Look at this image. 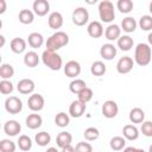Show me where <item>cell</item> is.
<instances>
[{
	"label": "cell",
	"mask_w": 152,
	"mask_h": 152,
	"mask_svg": "<svg viewBox=\"0 0 152 152\" xmlns=\"http://www.w3.org/2000/svg\"><path fill=\"white\" fill-rule=\"evenodd\" d=\"M152 57V51L148 44L139 43L134 50V62L140 66H146L150 64Z\"/></svg>",
	"instance_id": "1"
},
{
	"label": "cell",
	"mask_w": 152,
	"mask_h": 152,
	"mask_svg": "<svg viewBox=\"0 0 152 152\" xmlns=\"http://www.w3.org/2000/svg\"><path fill=\"white\" fill-rule=\"evenodd\" d=\"M69 43V36L63 31H57L51 34L46 40V50L57 51Z\"/></svg>",
	"instance_id": "2"
},
{
	"label": "cell",
	"mask_w": 152,
	"mask_h": 152,
	"mask_svg": "<svg viewBox=\"0 0 152 152\" xmlns=\"http://www.w3.org/2000/svg\"><path fill=\"white\" fill-rule=\"evenodd\" d=\"M42 62L44 63L45 66H48L49 69H51L53 71L59 70L63 64L62 57L58 53H56L55 51H50V50H45L42 53Z\"/></svg>",
	"instance_id": "3"
},
{
	"label": "cell",
	"mask_w": 152,
	"mask_h": 152,
	"mask_svg": "<svg viewBox=\"0 0 152 152\" xmlns=\"http://www.w3.org/2000/svg\"><path fill=\"white\" fill-rule=\"evenodd\" d=\"M99 15L101 21L103 23H112L115 18L114 5L109 0H103L99 4Z\"/></svg>",
	"instance_id": "4"
},
{
	"label": "cell",
	"mask_w": 152,
	"mask_h": 152,
	"mask_svg": "<svg viewBox=\"0 0 152 152\" xmlns=\"http://www.w3.org/2000/svg\"><path fill=\"white\" fill-rule=\"evenodd\" d=\"M71 19L76 26H83L89 20V13L84 7H76L72 12Z\"/></svg>",
	"instance_id": "5"
},
{
	"label": "cell",
	"mask_w": 152,
	"mask_h": 152,
	"mask_svg": "<svg viewBox=\"0 0 152 152\" xmlns=\"http://www.w3.org/2000/svg\"><path fill=\"white\" fill-rule=\"evenodd\" d=\"M5 109L10 114H18L23 109V102L17 96H10L5 101Z\"/></svg>",
	"instance_id": "6"
},
{
	"label": "cell",
	"mask_w": 152,
	"mask_h": 152,
	"mask_svg": "<svg viewBox=\"0 0 152 152\" xmlns=\"http://www.w3.org/2000/svg\"><path fill=\"white\" fill-rule=\"evenodd\" d=\"M102 115L107 119H113L118 115V112H119V107H118V103L113 100H107L104 101V103L102 104Z\"/></svg>",
	"instance_id": "7"
},
{
	"label": "cell",
	"mask_w": 152,
	"mask_h": 152,
	"mask_svg": "<svg viewBox=\"0 0 152 152\" xmlns=\"http://www.w3.org/2000/svg\"><path fill=\"white\" fill-rule=\"evenodd\" d=\"M44 104H45V101H44V97L40 94H32L27 99V107L32 112L42 110L44 108Z\"/></svg>",
	"instance_id": "8"
},
{
	"label": "cell",
	"mask_w": 152,
	"mask_h": 152,
	"mask_svg": "<svg viewBox=\"0 0 152 152\" xmlns=\"http://www.w3.org/2000/svg\"><path fill=\"white\" fill-rule=\"evenodd\" d=\"M134 62L129 56H124L121 57L118 63H116V70L119 74H128L133 69Z\"/></svg>",
	"instance_id": "9"
},
{
	"label": "cell",
	"mask_w": 152,
	"mask_h": 152,
	"mask_svg": "<svg viewBox=\"0 0 152 152\" xmlns=\"http://www.w3.org/2000/svg\"><path fill=\"white\" fill-rule=\"evenodd\" d=\"M34 88H36L34 82H33L32 80H30V78H23V80H20V81L18 82V84H17L18 91H19L20 94H23V95H28V94L33 93Z\"/></svg>",
	"instance_id": "10"
},
{
	"label": "cell",
	"mask_w": 152,
	"mask_h": 152,
	"mask_svg": "<svg viewBox=\"0 0 152 152\" xmlns=\"http://www.w3.org/2000/svg\"><path fill=\"white\" fill-rule=\"evenodd\" d=\"M64 74L71 78L77 77L81 74V64L76 61H69L64 65Z\"/></svg>",
	"instance_id": "11"
},
{
	"label": "cell",
	"mask_w": 152,
	"mask_h": 152,
	"mask_svg": "<svg viewBox=\"0 0 152 152\" xmlns=\"http://www.w3.org/2000/svg\"><path fill=\"white\" fill-rule=\"evenodd\" d=\"M86 110V103H83L80 100H75L71 102L69 107V114L72 118H81Z\"/></svg>",
	"instance_id": "12"
},
{
	"label": "cell",
	"mask_w": 152,
	"mask_h": 152,
	"mask_svg": "<svg viewBox=\"0 0 152 152\" xmlns=\"http://www.w3.org/2000/svg\"><path fill=\"white\" fill-rule=\"evenodd\" d=\"M21 126L17 120H8L4 125V132L10 137H15L20 133Z\"/></svg>",
	"instance_id": "13"
},
{
	"label": "cell",
	"mask_w": 152,
	"mask_h": 152,
	"mask_svg": "<svg viewBox=\"0 0 152 152\" xmlns=\"http://www.w3.org/2000/svg\"><path fill=\"white\" fill-rule=\"evenodd\" d=\"M32 8L38 17H44L50 11V4L46 0H36L32 5Z\"/></svg>",
	"instance_id": "14"
},
{
	"label": "cell",
	"mask_w": 152,
	"mask_h": 152,
	"mask_svg": "<svg viewBox=\"0 0 152 152\" xmlns=\"http://www.w3.org/2000/svg\"><path fill=\"white\" fill-rule=\"evenodd\" d=\"M87 32L91 38H100L104 33L102 24L100 21H96V20L89 23V25L87 26Z\"/></svg>",
	"instance_id": "15"
},
{
	"label": "cell",
	"mask_w": 152,
	"mask_h": 152,
	"mask_svg": "<svg viewBox=\"0 0 152 152\" xmlns=\"http://www.w3.org/2000/svg\"><path fill=\"white\" fill-rule=\"evenodd\" d=\"M100 55L103 59L106 61H112L115 56H116V48L110 44V43H107V44H103L100 49Z\"/></svg>",
	"instance_id": "16"
},
{
	"label": "cell",
	"mask_w": 152,
	"mask_h": 152,
	"mask_svg": "<svg viewBox=\"0 0 152 152\" xmlns=\"http://www.w3.org/2000/svg\"><path fill=\"white\" fill-rule=\"evenodd\" d=\"M104 37L108 40H118L121 37V28L116 24H110L104 30Z\"/></svg>",
	"instance_id": "17"
},
{
	"label": "cell",
	"mask_w": 152,
	"mask_h": 152,
	"mask_svg": "<svg viewBox=\"0 0 152 152\" xmlns=\"http://www.w3.org/2000/svg\"><path fill=\"white\" fill-rule=\"evenodd\" d=\"M48 24L53 30L61 28L63 26V15L59 12H52V13H50V15L48 18Z\"/></svg>",
	"instance_id": "18"
},
{
	"label": "cell",
	"mask_w": 152,
	"mask_h": 152,
	"mask_svg": "<svg viewBox=\"0 0 152 152\" xmlns=\"http://www.w3.org/2000/svg\"><path fill=\"white\" fill-rule=\"evenodd\" d=\"M71 141H72V135L69 132H65V131L58 133L57 137H56V144L61 148L71 145Z\"/></svg>",
	"instance_id": "19"
},
{
	"label": "cell",
	"mask_w": 152,
	"mask_h": 152,
	"mask_svg": "<svg viewBox=\"0 0 152 152\" xmlns=\"http://www.w3.org/2000/svg\"><path fill=\"white\" fill-rule=\"evenodd\" d=\"M10 48L14 53H21L26 49V42H25V39L20 38V37H15L11 40Z\"/></svg>",
	"instance_id": "20"
},
{
	"label": "cell",
	"mask_w": 152,
	"mask_h": 152,
	"mask_svg": "<svg viewBox=\"0 0 152 152\" xmlns=\"http://www.w3.org/2000/svg\"><path fill=\"white\" fill-rule=\"evenodd\" d=\"M122 134L127 140H137L139 138V129L134 125H126L122 128Z\"/></svg>",
	"instance_id": "21"
},
{
	"label": "cell",
	"mask_w": 152,
	"mask_h": 152,
	"mask_svg": "<svg viewBox=\"0 0 152 152\" xmlns=\"http://www.w3.org/2000/svg\"><path fill=\"white\" fill-rule=\"evenodd\" d=\"M25 124L26 126L30 128V129H37L42 126L43 124V119L39 114H30L26 120H25Z\"/></svg>",
	"instance_id": "22"
},
{
	"label": "cell",
	"mask_w": 152,
	"mask_h": 152,
	"mask_svg": "<svg viewBox=\"0 0 152 152\" xmlns=\"http://www.w3.org/2000/svg\"><path fill=\"white\" fill-rule=\"evenodd\" d=\"M27 43H28V45H30L31 48H33V49H39V48L43 45V43H44V38H43V36H42L40 33H38V32H32V33H30L28 37H27Z\"/></svg>",
	"instance_id": "23"
},
{
	"label": "cell",
	"mask_w": 152,
	"mask_h": 152,
	"mask_svg": "<svg viewBox=\"0 0 152 152\" xmlns=\"http://www.w3.org/2000/svg\"><path fill=\"white\" fill-rule=\"evenodd\" d=\"M39 63V56L36 51H28L24 56V64L28 68H34Z\"/></svg>",
	"instance_id": "24"
},
{
	"label": "cell",
	"mask_w": 152,
	"mask_h": 152,
	"mask_svg": "<svg viewBox=\"0 0 152 152\" xmlns=\"http://www.w3.org/2000/svg\"><path fill=\"white\" fill-rule=\"evenodd\" d=\"M129 120L133 124H142L145 120V113L141 108L135 107L129 112Z\"/></svg>",
	"instance_id": "25"
},
{
	"label": "cell",
	"mask_w": 152,
	"mask_h": 152,
	"mask_svg": "<svg viewBox=\"0 0 152 152\" xmlns=\"http://www.w3.org/2000/svg\"><path fill=\"white\" fill-rule=\"evenodd\" d=\"M135 28H137V21H135L134 18L126 17V18L122 19V21H121V30H124L127 33H131V32H134Z\"/></svg>",
	"instance_id": "26"
},
{
	"label": "cell",
	"mask_w": 152,
	"mask_h": 152,
	"mask_svg": "<svg viewBox=\"0 0 152 152\" xmlns=\"http://www.w3.org/2000/svg\"><path fill=\"white\" fill-rule=\"evenodd\" d=\"M133 39L129 36H121L118 39V48L122 51H129L133 48Z\"/></svg>",
	"instance_id": "27"
},
{
	"label": "cell",
	"mask_w": 152,
	"mask_h": 152,
	"mask_svg": "<svg viewBox=\"0 0 152 152\" xmlns=\"http://www.w3.org/2000/svg\"><path fill=\"white\" fill-rule=\"evenodd\" d=\"M18 19H19V21H20L21 24L27 25V24H31V23L34 20V14H33V12L30 11V10H21V11L19 12Z\"/></svg>",
	"instance_id": "28"
},
{
	"label": "cell",
	"mask_w": 152,
	"mask_h": 152,
	"mask_svg": "<svg viewBox=\"0 0 152 152\" xmlns=\"http://www.w3.org/2000/svg\"><path fill=\"white\" fill-rule=\"evenodd\" d=\"M17 142H18L19 148H20L21 151H24V152L30 151V150L32 148V140H31V138H30L28 135H26V134L20 135Z\"/></svg>",
	"instance_id": "29"
},
{
	"label": "cell",
	"mask_w": 152,
	"mask_h": 152,
	"mask_svg": "<svg viewBox=\"0 0 152 152\" xmlns=\"http://www.w3.org/2000/svg\"><path fill=\"white\" fill-rule=\"evenodd\" d=\"M125 145H126L125 138L124 137H119V135L113 137L110 139V141H109V146H110V148L113 151H121L125 147Z\"/></svg>",
	"instance_id": "30"
},
{
	"label": "cell",
	"mask_w": 152,
	"mask_h": 152,
	"mask_svg": "<svg viewBox=\"0 0 152 152\" xmlns=\"http://www.w3.org/2000/svg\"><path fill=\"white\" fill-rule=\"evenodd\" d=\"M106 70H107V68H106L104 63L101 62V61L94 62V63L91 64V66H90V72H91L94 76H102V75H104Z\"/></svg>",
	"instance_id": "31"
},
{
	"label": "cell",
	"mask_w": 152,
	"mask_h": 152,
	"mask_svg": "<svg viewBox=\"0 0 152 152\" xmlns=\"http://www.w3.org/2000/svg\"><path fill=\"white\" fill-rule=\"evenodd\" d=\"M14 75V68L11 64L4 63L0 66V77L2 80H10L11 77H13Z\"/></svg>",
	"instance_id": "32"
},
{
	"label": "cell",
	"mask_w": 152,
	"mask_h": 152,
	"mask_svg": "<svg viewBox=\"0 0 152 152\" xmlns=\"http://www.w3.org/2000/svg\"><path fill=\"white\" fill-rule=\"evenodd\" d=\"M84 88H87V84H86V82H84L83 80H80V78H76V80L71 81L70 84H69V89H70V91L74 93V94L81 93Z\"/></svg>",
	"instance_id": "33"
},
{
	"label": "cell",
	"mask_w": 152,
	"mask_h": 152,
	"mask_svg": "<svg viewBox=\"0 0 152 152\" xmlns=\"http://www.w3.org/2000/svg\"><path fill=\"white\" fill-rule=\"evenodd\" d=\"M34 140H36L37 145L44 147V146H46V145L51 141V135H50L48 132H44V131H43V132H39V133L36 134Z\"/></svg>",
	"instance_id": "34"
},
{
	"label": "cell",
	"mask_w": 152,
	"mask_h": 152,
	"mask_svg": "<svg viewBox=\"0 0 152 152\" xmlns=\"http://www.w3.org/2000/svg\"><path fill=\"white\" fill-rule=\"evenodd\" d=\"M116 8L121 13H129L133 10V1L132 0H118Z\"/></svg>",
	"instance_id": "35"
},
{
	"label": "cell",
	"mask_w": 152,
	"mask_h": 152,
	"mask_svg": "<svg viewBox=\"0 0 152 152\" xmlns=\"http://www.w3.org/2000/svg\"><path fill=\"white\" fill-rule=\"evenodd\" d=\"M69 122H70V118H69V115L66 114V113H64V112H61V113H58L56 116H55V124H56V126H58V127H66L68 125H69Z\"/></svg>",
	"instance_id": "36"
},
{
	"label": "cell",
	"mask_w": 152,
	"mask_h": 152,
	"mask_svg": "<svg viewBox=\"0 0 152 152\" xmlns=\"http://www.w3.org/2000/svg\"><path fill=\"white\" fill-rule=\"evenodd\" d=\"M100 135V132L96 127H88L84 132H83V137L86 138V140L88 141H93V140H96Z\"/></svg>",
	"instance_id": "37"
},
{
	"label": "cell",
	"mask_w": 152,
	"mask_h": 152,
	"mask_svg": "<svg viewBox=\"0 0 152 152\" xmlns=\"http://www.w3.org/2000/svg\"><path fill=\"white\" fill-rule=\"evenodd\" d=\"M139 26L142 31L152 30V15H142L139 19Z\"/></svg>",
	"instance_id": "38"
},
{
	"label": "cell",
	"mask_w": 152,
	"mask_h": 152,
	"mask_svg": "<svg viewBox=\"0 0 152 152\" xmlns=\"http://www.w3.org/2000/svg\"><path fill=\"white\" fill-rule=\"evenodd\" d=\"M15 144L10 139H2L0 141V151L1 152H14L15 151Z\"/></svg>",
	"instance_id": "39"
},
{
	"label": "cell",
	"mask_w": 152,
	"mask_h": 152,
	"mask_svg": "<svg viewBox=\"0 0 152 152\" xmlns=\"http://www.w3.org/2000/svg\"><path fill=\"white\" fill-rule=\"evenodd\" d=\"M13 91V83L10 80H1L0 82V93L4 95H8Z\"/></svg>",
	"instance_id": "40"
},
{
	"label": "cell",
	"mask_w": 152,
	"mask_h": 152,
	"mask_svg": "<svg viewBox=\"0 0 152 152\" xmlns=\"http://www.w3.org/2000/svg\"><path fill=\"white\" fill-rule=\"evenodd\" d=\"M77 96H78V100H80V101H82L83 103H87V102H89V101L93 99V90L87 87V88H84L81 93H78Z\"/></svg>",
	"instance_id": "41"
},
{
	"label": "cell",
	"mask_w": 152,
	"mask_h": 152,
	"mask_svg": "<svg viewBox=\"0 0 152 152\" xmlns=\"http://www.w3.org/2000/svg\"><path fill=\"white\" fill-rule=\"evenodd\" d=\"M140 131L145 137H152V121H144L141 124Z\"/></svg>",
	"instance_id": "42"
},
{
	"label": "cell",
	"mask_w": 152,
	"mask_h": 152,
	"mask_svg": "<svg viewBox=\"0 0 152 152\" xmlns=\"http://www.w3.org/2000/svg\"><path fill=\"white\" fill-rule=\"evenodd\" d=\"M75 152H93V146L89 142L86 141H81L76 145L75 147Z\"/></svg>",
	"instance_id": "43"
},
{
	"label": "cell",
	"mask_w": 152,
	"mask_h": 152,
	"mask_svg": "<svg viewBox=\"0 0 152 152\" xmlns=\"http://www.w3.org/2000/svg\"><path fill=\"white\" fill-rule=\"evenodd\" d=\"M62 152H75V147H72L71 145L65 146V147L62 148Z\"/></svg>",
	"instance_id": "44"
},
{
	"label": "cell",
	"mask_w": 152,
	"mask_h": 152,
	"mask_svg": "<svg viewBox=\"0 0 152 152\" xmlns=\"http://www.w3.org/2000/svg\"><path fill=\"white\" fill-rule=\"evenodd\" d=\"M0 5H1V8H0V14H2V13L6 11V1H5V0H0Z\"/></svg>",
	"instance_id": "45"
},
{
	"label": "cell",
	"mask_w": 152,
	"mask_h": 152,
	"mask_svg": "<svg viewBox=\"0 0 152 152\" xmlns=\"http://www.w3.org/2000/svg\"><path fill=\"white\" fill-rule=\"evenodd\" d=\"M147 40H148V45L152 46V32L148 33V36H147Z\"/></svg>",
	"instance_id": "46"
},
{
	"label": "cell",
	"mask_w": 152,
	"mask_h": 152,
	"mask_svg": "<svg viewBox=\"0 0 152 152\" xmlns=\"http://www.w3.org/2000/svg\"><path fill=\"white\" fill-rule=\"evenodd\" d=\"M46 152H58V150H57L56 147H49V148L46 150Z\"/></svg>",
	"instance_id": "47"
},
{
	"label": "cell",
	"mask_w": 152,
	"mask_h": 152,
	"mask_svg": "<svg viewBox=\"0 0 152 152\" xmlns=\"http://www.w3.org/2000/svg\"><path fill=\"white\" fill-rule=\"evenodd\" d=\"M0 38H1V46H4V44H5V37L4 36H0Z\"/></svg>",
	"instance_id": "48"
},
{
	"label": "cell",
	"mask_w": 152,
	"mask_h": 152,
	"mask_svg": "<svg viewBox=\"0 0 152 152\" xmlns=\"http://www.w3.org/2000/svg\"><path fill=\"white\" fill-rule=\"evenodd\" d=\"M133 152H145V151H144V150H142V148H137V147H135V148H134V151H133Z\"/></svg>",
	"instance_id": "49"
},
{
	"label": "cell",
	"mask_w": 152,
	"mask_h": 152,
	"mask_svg": "<svg viewBox=\"0 0 152 152\" xmlns=\"http://www.w3.org/2000/svg\"><path fill=\"white\" fill-rule=\"evenodd\" d=\"M148 10H150V12H151V14H152V1L150 2V6H148Z\"/></svg>",
	"instance_id": "50"
},
{
	"label": "cell",
	"mask_w": 152,
	"mask_h": 152,
	"mask_svg": "<svg viewBox=\"0 0 152 152\" xmlns=\"http://www.w3.org/2000/svg\"><path fill=\"white\" fill-rule=\"evenodd\" d=\"M148 152H152V144H151L150 147H148Z\"/></svg>",
	"instance_id": "51"
}]
</instances>
